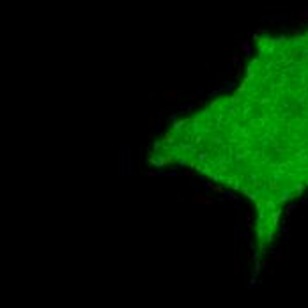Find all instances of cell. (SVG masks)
I'll return each instance as SVG.
<instances>
[{
    "label": "cell",
    "mask_w": 308,
    "mask_h": 308,
    "mask_svg": "<svg viewBox=\"0 0 308 308\" xmlns=\"http://www.w3.org/2000/svg\"><path fill=\"white\" fill-rule=\"evenodd\" d=\"M147 161L246 199L264 255L283 213L308 191V30L259 37L239 85L172 122Z\"/></svg>",
    "instance_id": "obj_1"
}]
</instances>
